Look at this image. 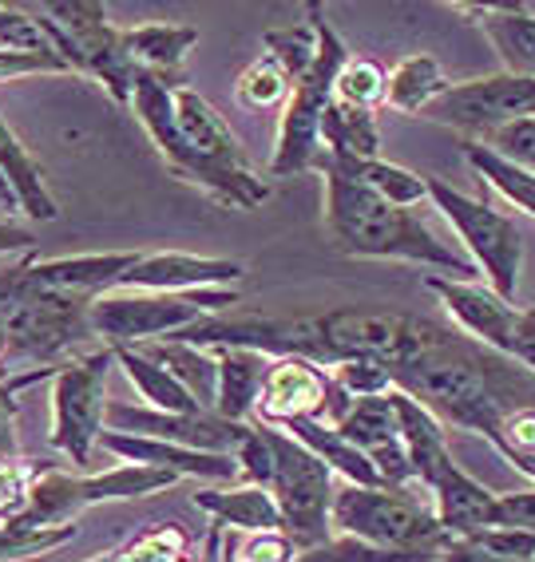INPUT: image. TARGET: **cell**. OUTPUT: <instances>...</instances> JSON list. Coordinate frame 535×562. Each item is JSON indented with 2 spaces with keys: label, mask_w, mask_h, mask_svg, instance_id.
<instances>
[{
  "label": "cell",
  "mask_w": 535,
  "mask_h": 562,
  "mask_svg": "<svg viewBox=\"0 0 535 562\" xmlns=\"http://www.w3.org/2000/svg\"><path fill=\"white\" fill-rule=\"evenodd\" d=\"M436 325L409 313L374 310H325L293 313V317H263V313H214L191 329L175 333L171 341L199 349H254L266 357H302L317 369H337L354 357H381L389 369L404 364L433 337Z\"/></svg>",
  "instance_id": "obj_1"
},
{
  "label": "cell",
  "mask_w": 535,
  "mask_h": 562,
  "mask_svg": "<svg viewBox=\"0 0 535 562\" xmlns=\"http://www.w3.org/2000/svg\"><path fill=\"white\" fill-rule=\"evenodd\" d=\"M484 345H468L465 337H453L436 325L433 337L393 369V384L441 416V424L465 428V432L495 440L504 416L520 401H512V389L504 381V369L488 361Z\"/></svg>",
  "instance_id": "obj_2"
},
{
  "label": "cell",
  "mask_w": 535,
  "mask_h": 562,
  "mask_svg": "<svg viewBox=\"0 0 535 562\" xmlns=\"http://www.w3.org/2000/svg\"><path fill=\"white\" fill-rule=\"evenodd\" d=\"M317 175L325 182V231H330L334 250L349 258L413 261V266L445 270V278L472 281V261L456 254L453 241L441 238L416 211L384 202L381 194H374L365 182L349 179L337 167H322Z\"/></svg>",
  "instance_id": "obj_3"
},
{
  "label": "cell",
  "mask_w": 535,
  "mask_h": 562,
  "mask_svg": "<svg viewBox=\"0 0 535 562\" xmlns=\"http://www.w3.org/2000/svg\"><path fill=\"white\" fill-rule=\"evenodd\" d=\"M305 16H310L313 32H317V56H313V68L305 71L302 80L293 83L290 100L282 108V120H278V143H274L270 167H266V179H293V175L317 171L325 159L322 151V120L330 103L337 95V76L349 64V48L337 36V29L330 24L322 4H305Z\"/></svg>",
  "instance_id": "obj_4"
},
{
  "label": "cell",
  "mask_w": 535,
  "mask_h": 562,
  "mask_svg": "<svg viewBox=\"0 0 535 562\" xmlns=\"http://www.w3.org/2000/svg\"><path fill=\"white\" fill-rule=\"evenodd\" d=\"M424 487H354L345 483L334 495L330 527L381 551L436 554L445 547V527L436 519L433 499H421Z\"/></svg>",
  "instance_id": "obj_5"
},
{
  "label": "cell",
  "mask_w": 535,
  "mask_h": 562,
  "mask_svg": "<svg viewBox=\"0 0 535 562\" xmlns=\"http://www.w3.org/2000/svg\"><path fill=\"white\" fill-rule=\"evenodd\" d=\"M36 16L76 76L100 80L115 103L132 108L140 68L123 44V29L108 21L103 4H96V0H52V4L36 9Z\"/></svg>",
  "instance_id": "obj_6"
},
{
  "label": "cell",
  "mask_w": 535,
  "mask_h": 562,
  "mask_svg": "<svg viewBox=\"0 0 535 562\" xmlns=\"http://www.w3.org/2000/svg\"><path fill=\"white\" fill-rule=\"evenodd\" d=\"M238 305V290H199V293H147L112 290L91 302V329L103 345H147L167 341L175 333L191 329L202 317L231 313Z\"/></svg>",
  "instance_id": "obj_7"
},
{
  "label": "cell",
  "mask_w": 535,
  "mask_h": 562,
  "mask_svg": "<svg viewBox=\"0 0 535 562\" xmlns=\"http://www.w3.org/2000/svg\"><path fill=\"white\" fill-rule=\"evenodd\" d=\"M428 199L460 238L465 258L484 273V285H492L500 297L515 302L520 273H524V234H520L512 214L495 211L484 199L456 191L453 182L441 179V175H428Z\"/></svg>",
  "instance_id": "obj_8"
},
{
  "label": "cell",
  "mask_w": 535,
  "mask_h": 562,
  "mask_svg": "<svg viewBox=\"0 0 535 562\" xmlns=\"http://www.w3.org/2000/svg\"><path fill=\"white\" fill-rule=\"evenodd\" d=\"M175 111H179L182 139L211 179V199L234 206V211H258L270 199V179L254 171L250 155L238 143V135L226 127L223 115L187 83L175 88Z\"/></svg>",
  "instance_id": "obj_9"
},
{
  "label": "cell",
  "mask_w": 535,
  "mask_h": 562,
  "mask_svg": "<svg viewBox=\"0 0 535 562\" xmlns=\"http://www.w3.org/2000/svg\"><path fill=\"white\" fill-rule=\"evenodd\" d=\"M115 349L100 345L68 364L56 369L52 376V428L48 443L56 452L68 456L76 468H88L100 436L108 432V376H112Z\"/></svg>",
  "instance_id": "obj_10"
},
{
  "label": "cell",
  "mask_w": 535,
  "mask_h": 562,
  "mask_svg": "<svg viewBox=\"0 0 535 562\" xmlns=\"http://www.w3.org/2000/svg\"><path fill=\"white\" fill-rule=\"evenodd\" d=\"M179 475L159 472V468H143V463H120L96 475H68L56 468H44L32 480L29 507L16 519V527H68L76 515L96 507V503L115 499H147L167 487H175Z\"/></svg>",
  "instance_id": "obj_11"
},
{
  "label": "cell",
  "mask_w": 535,
  "mask_h": 562,
  "mask_svg": "<svg viewBox=\"0 0 535 562\" xmlns=\"http://www.w3.org/2000/svg\"><path fill=\"white\" fill-rule=\"evenodd\" d=\"M266 436H270L274 448V480L270 495L278 503L286 522V535L298 542V551H310V547H322L334 527H330V512H334V472L325 468L310 448L293 440L282 428H270L266 424Z\"/></svg>",
  "instance_id": "obj_12"
},
{
  "label": "cell",
  "mask_w": 535,
  "mask_h": 562,
  "mask_svg": "<svg viewBox=\"0 0 535 562\" xmlns=\"http://www.w3.org/2000/svg\"><path fill=\"white\" fill-rule=\"evenodd\" d=\"M527 115H535V76H512V71L453 83L424 111V120L460 131L472 143H488L495 131L512 127Z\"/></svg>",
  "instance_id": "obj_13"
},
{
  "label": "cell",
  "mask_w": 535,
  "mask_h": 562,
  "mask_svg": "<svg viewBox=\"0 0 535 562\" xmlns=\"http://www.w3.org/2000/svg\"><path fill=\"white\" fill-rule=\"evenodd\" d=\"M349 404L354 396L330 376V369H317L302 357H278L266 376L254 424H270V428H286L293 420L337 424L349 412Z\"/></svg>",
  "instance_id": "obj_14"
},
{
  "label": "cell",
  "mask_w": 535,
  "mask_h": 562,
  "mask_svg": "<svg viewBox=\"0 0 535 562\" xmlns=\"http://www.w3.org/2000/svg\"><path fill=\"white\" fill-rule=\"evenodd\" d=\"M250 424H231L219 412H159L152 404H108V432L147 436V440H167L194 448V452L234 456Z\"/></svg>",
  "instance_id": "obj_15"
},
{
  "label": "cell",
  "mask_w": 535,
  "mask_h": 562,
  "mask_svg": "<svg viewBox=\"0 0 535 562\" xmlns=\"http://www.w3.org/2000/svg\"><path fill=\"white\" fill-rule=\"evenodd\" d=\"M424 285L436 293V302L445 305V313L468 341L484 345V349L500 352V357H512L515 329H520V317H524V310H515V302L500 297L484 281L424 278Z\"/></svg>",
  "instance_id": "obj_16"
},
{
  "label": "cell",
  "mask_w": 535,
  "mask_h": 562,
  "mask_svg": "<svg viewBox=\"0 0 535 562\" xmlns=\"http://www.w3.org/2000/svg\"><path fill=\"white\" fill-rule=\"evenodd\" d=\"M246 266L238 258H207V254L155 250L140 254L132 270L123 273L120 290L147 293H199V290H234Z\"/></svg>",
  "instance_id": "obj_17"
},
{
  "label": "cell",
  "mask_w": 535,
  "mask_h": 562,
  "mask_svg": "<svg viewBox=\"0 0 535 562\" xmlns=\"http://www.w3.org/2000/svg\"><path fill=\"white\" fill-rule=\"evenodd\" d=\"M100 448L112 452L123 463H143V468H159V472L171 475H191L202 483H231L238 480V460L234 456L219 452H194V448H182V443L167 440H147V436H127V432H103Z\"/></svg>",
  "instance_id": "obj_18"
},
{
  "label": "cell",
  "mask_w": 535,
  "mask_h": 562,
  "mask_svg": "<svg viewBox=\"0 0 535 562\" xmlns=\"http://www.w3.org/2000/svg\"><path fill=\"white\" fill-rule=\"evenodd\" d=\"M424 495L433 499V512L445 527L448 539H468V535L495 527V507H500V492L484 487V483L468 475L460 463H445L441 472L428 480Z\"/></svg>",
  "instance_id": "obj_19"
},
{
  "label": "cell",
  "mask_w": 535,
  "mask_h": 562,
  "mask_svg": "<svg viewBox=\"0 0 535 562\" xmlns=\"http://www.w3.org/2000/svg\"><path fill=\"white\" fill-rule=\"evenodd\" d=\"M211 352L219 357V404H214V412L231 424H254L258 420V401H263L274 357L254 349H211Z\"/></svg>",
  "instance_id": "obj_20"
},
{
  "label": "cell",
  "mask_w": 535,
  "mask_h": 562,
  "mask_svg": "<svg viewBox=\"0 0 535 562\" xmlns=\"http://www.w3.org/2000/svg\"><path fill=\"white\" fill-rule=\"evenodd\" d=\"M123 44H127L140 71L159 76L171 88H182V64H187V52L199 44V29L171 21L135 24V29H123Z\"/></svg>",
  "instance_id": "obj_21"
},
{
  "label": "cell",
  "mask_w": 535,
  "mask_h": 562,
  "mask_svg": "<svg viewBox=\"0 0 535 562\" xmlns=\"http://www.w3.org/2000/svg\"><path fill=\"white\" fill-rule=\"evenodd\" d=\"M460 12L476 16V24L484 29L488 44L495 48L504 71L512 76H535V12L524 4H484V9H468L460 4Z\"/></svg>",
  "instance_id": "obj_22"
},
{
  "label": "cell",
  "mask_w": 535,
  "mask_h": 562,
  "mask_svg": "<svg viewBox=\"0 0 535 562\" xmlns=\"http://www.w3.org/2000/svg\"><path fill=\"white\" fill-rule=\"evenodd\" d=\"M0 175L16 194V211L29 214L32 222H56L60 218V202L52 199L48 182H44V167L32 159V151L21 143V135L9 127V120L0 115Z\"/></svg>",
  "instance_id": "obj_23"
},
{
  "label": "cell",
  "mask_w": 535,
  "mask_h": 562,
  "mask_svg": "<svg viewBox=\"0 0 535 562\" xmlns=\"http://www.w3.org/2000/svg\"><path fill=\"white\" fill-rule=\"evenodd\" d=\"M389 401L397 408V420H401V440L409 448V460H413V472H416V483L428 487L445 463H453V452H448V432L441 416L424 408L416 396H409L404 389H393L389 392Z\"/></svg>",
  "instance_id": "obj_24"
},
{
  "label": "cell",
  "mask_w": 535,
  "mask_h": 562,
  "mask_svg": "<svg viewBox=\"0 0 535 562\" xmlns=\"http://www.w3.org/2000/svg\"><path fill=\"white\" fill-rule=\"evenodd\" d=\"M202 512L219 519L223 527L246 535H263V531H286L282 512L266 487H254V483H238V487H202L194 495Z\"/></svg>",
  "instance_id": "obj_25"
},
{
  "label": "cell",
  "mask_w": 535,
  "mask_h": 562,
  "mask_svg": "<svg viewBox=\"0 0 535 562\" xmlns=\"http://www.w3.org/2000/svg\"><path fill=\"white\" fill-rule=\"evenodd\" d=\"M282 432H290L302 448H310V452L317 456V460H322L334 475H342L345 483H354V487H384L381 475H377V468L369 463V456L345 440L334 424L293 420V424H286Z\"/></svg>",
  "instance_id": "obj_26"
},
{
  "label": "cell",
  "mask_w": 535,
  "mask_h": 562,
  "mask_svg": "<svg viewBox=\"0 0 535 562\" xmlns=\"http://www.w3.org/2000/svg\"><path fill=\"white\" fill-rule=\"evenodd\" d=\"M140 352H147L155 364L171 372L175 381L182 389L191 392L194 401H199L202 412H214L219 404V357L211 349H199V345H187V341H147V345H135Z\"/></svg>",
  "instance_id": "obj_27"
},
{
  "label": "cell",
  "mask_w": 535,
  "mask_h": 562,
  "mask_svg": "<svg viewBox=\"0 0 535 562\" xmlns=\"http://www.w3.org/2000/svg\"><path fill=\"white\" fill-rule=\"evenodd\" d=\"M322 151H325V159H334V162L381 159L377 115L334 95V103H330V111H325V120H322Z\"/></svg>",
  "instance_id": "obj_28"
},
{
  "label": "cell",
  "mask_w": 535,
  "mask_h": 562,
  "mask_svg": "<svg viewBox=\"0 0 535 562\" xmlns=\"http://www.w3.org/2000/svg\"><path fill=\"white\" fill-rule=\"evenodd\" d=\"M448 88H453V80H448V71L441 68V60L428 56V52H413V56H404V60L393 64V71H389L384 103L393 111H401V115H424Z\"/></svg>",
  "instance_id": "obj_29"
},
{
  "label": "cell",
  "mask_w": 535,
  "mask_h": 562,
  "mask_svg": "<svg viewBox=\"0 0 535 562\" xmlns=\"http://www.w3.org/2000/svg\"><path fill=\"white\" fill-rule=\"evenodd\" d=\"M322 167H337L345 171L349 179L365 182L374 194H381L384 202H393V206H404V211H413L428 199V175H416L401 162H389V159H357V162H334V159H322ZM317 167V171H322Z\"/></svg>",
  "instance_id": "obj_30"
},
{
  "label": "cell",
  "mask_w": 535,
  "mask_h": 562,
  "mask_svg": "<svg viewBox=\"0 0 535 562\" xmlns=\"http://www.w3.org/2000/svg\"><path fill=\"white\" fill-rule=\"evenodd\" d=\"M460 151H465L468 167H472L508 206H515V211H524L527 218H535V171H527V167H520V162L504 159L500 151H492V147L472 143V139L460 143Z\"/></svg>",
  "instance_id": "obj_31"
},
{
  "label": "cell",
  "mask_w": 535,
  "mask_h": 562,
  "mask_svg": "<svg viewBox=\"0 0 535 562\" xmlns=\"http://www.w3.org/2000/svg\"><path fill=\"white\" fill-rule=\"evenodd\" d=\"M115 364H120V369L127 372V381L140 389L143 404H152V408H159V412H202L191 392L182 389L163 364H155L147 352L132 349V345H120V349H115Z\"/></svg>",
  "instance_id": "obj_32"
},
{
  "label": "cell",
  "mask_w": 535,
  "mask_h": 562,
  "mask_svg": "<svg viewBox=\"0 0 535 562\" xmlns=\"http://www.w3.org/2000/svg\"><path fill=\"white\" fill-rule=\"evenodd\" d=\"M290 91H293L290 71L263 52V56L238 76V83H234V100L250 111H270V108H286Z\"/></svg>",
  "instance_id": "obj_33"
},
{
  "label": "cell",
  "mask_w": 535,
  "mask_h": 562,
  "mask_svg": "<svg viewBox=\"0 0 535 562\" xmlns=\"http://www.w3.org/2000/svg\"><path fill=\"white\" fill-rule=\"evenodd\" d=\"M263 52L270 60H278L286 71H290V80L298 83L305 71L313 68V56H317V32H313L310 21L302 24H286V29H270L263 36Z\"/></svg>",
  "instance_id": "obj_34"
},
{
  "label": "cell",
  "mask_w": 535,
  "mask_h": 562,
  "mask_svg": "<svg viewBox=\"0 0 535 562\" xmlns=\"http://www.w3.org/2000/svg\"><path fill=\"white\" fill-rule=\"evenodd\" d=\"M384 88H389V71L374 60H357L349 56V64L337 76V100L354 103V108L377 111L384 103Z\"/></svg>",
  "instance_id": "obj_35"
},
{
  "label": "cell",
  "mask_w": 535,
  "mask_h": 562,
  "mask_svg": "<svg viewBox=\"0 0 535 562\" xmlns=\"http://www.w3.org/2000/svg\"><path fill=\"white\" fill-rule=\"evenodd\" d=\"M0 48L36 52V56H60L56 44H52L48 29L41 24V16H36V12H24V9H12V4H0Z\"/></svg>",
  "instance_id": "obj_36"
},
{
  "label": "cell",
  "mask_w": 535,
  "mask_h": 562,
  "mask_svg": "<svg viewBox=\"0 0 535 562\" xmlns=\"http://www.w3.org/2000/svg\"><path fill=\"white\" fill-rule=\"evenodd\" d=\"M428 559V554H409V551H381V547H369L361 539H349V535H330L322 547H310L293 562H416Z\"/></svg>",
  "instance_id": "obj_37"
},
{
  "label": "cell",
  "mask_w": 535,
  "mask_h": 562,
  "mask_svg": "<svg viewBox=\"0 0 535 562\" xmlns=\"http://www.w3.org/2000/svg\"><path fill=\"white\" fill-rule=\"evenodd\" d=\"M330 376H334L354 401H365V396H389V392L397 389L393 369H389L381 357H354V361L330 369Z\"/></svg>",
  "instance_id": "obj_38"
},
{
  "label": "cell",
  "mask_w": 535,
  "mask_h": 562,
  "mask_svg": "<svg viewBox=\"0 0 535 562\" xmlns=\"http://www.w3.org/2000/svg\"><path fill=\"white\" fill-rule=\"evenodd\" d=\"M56 372H24V376H0V460H16V392L36 381H48Z\"/></svg>",
  "instance_id": "obj_39"
},
{
  "label": "cell",
  "mask_w": 535,
  "mask_h": 562,
  "mask_svg": "<svg viewBox=\"0 0 535 562\" xmlns=\"http://www.w3.org/2000/svg\"><path fill=\"white\" fill-rule=\"evenodd\" d=\"M32 480H36V472L24 468V460H0V527L24 515Z\"/></svg>",
  "instance_id": "obj_40"
},
{
  "label": "cell",
  "mask_w": 535,
  "mask_h": 562,
  "mask_svg": "<svg viewBox=\"0 0 535 562\" xmlns=\"http://www.w3.org/2000/svg\"><path fill=\"white\" fill-rule=\"evenodd\" d=\"M465 542L495 559H535V531H520V527H484Z\"/></svg>",
  "instance_id": "obj_41"
},
{
  "label": "cell",
  "mask_w": 535,
  "mask_h": 562,
  "mask_svg": "<svg viewBox=\"0 0 535 562\" xmlns=\"http://www.w3.org/2000/svg\"><path fill=\"white\" fill-rule=\"evenodd\" d=\"M182 551H187V535L175 522H167L135 539L127 547V562H182Z\"/></svg>",
  "instance_id": "obj_42"
},
{
  "label": "cell",
  "mask_w": 535,
  "mask_h": 562,
  "mask_svg": "<svg viewBox=\"0 0 535 562\" xmlns=\"http://www.w3.org/2000/svg\"><path fill=\"white\" fill-rule=\"evenodd\" d=\"M484 147H492V151H500L504 159L535 171V115H527V120L512 123V127H504V131H495Z\"/></svg>",
  "instance_id": "obj_43"
},
{
  "label": "cell",
  "mask_w": 535,
  "mask_h": 562,
  "mask_svg": "<svg viewBox=\"0 0 535 562\" xmlns=\"http://www.w3.org/2000/svg\"><path fill=\"white\" fill-rule=\"evenodd\" d=\"M16 76H71V68L60 56H36V52L0 48V80H16Z\"/></svg>",
  "instance_id": "obj_44"
},
{
  "label": "cell",
  "mask_w": 535,
  "mask_h": 562,
  "mask_svg": "<svg viewBox=\"0 0 535 562\" xmlns=\"http://www.w3.org/2000/svg\"><path fill=\"white\" fill-rule=\"evenodd\" d=\"M298 542L286 531H263L250 535V542L243 547V562H293L298 559Z\"/></svg>",
  "instance_id": "obj_45"
},
{
  "label": "cell",
  "mask_w": 535,
  "mask_h": 562,
  "mask_svg": "<svg viewBox=\"0 0 535 562\" xmlns=\"http://www.w3.org/2000/svg\"><path fill=\"white\" fill-rule=\"evenodd\" d=\"M495 527H520V531H535V487H527V492L500 495V507H495Z\"/></svg>",
  "instance_id": "obj_46"
},
{
  "label": "cell",
  "mask_w": 535,
  "mask_h": 562,
  "mask_svg": "<svg viewBox=\"0 0 535 562\" xmlns=\"http://www.w3.org/2000/svg\"><path fill=\"white\" fill-rule=\"evenodd\" d=\"M36 250V234L24 231L21 222L0 218V258H32Z\"/></svg>",
  "instance_id": "obj_47"
},
{
  "label": "cell",
  "mask_w": 535,
  "mask_h": 562,
  "mask_svg": "<svg viewBox=\"0 0 535 562\" xmlns=\"http://www.w3.org/2000/svg\"><path fill=\"white\" fill-rule=\"evenodd\" d=\"M512 361L524 364L535 376V310H524L520 317V329H515V345H512Z\"/></svg>",
  "instance_id": "obj_48"
},
{
  "label": "cell",
  "mask_w": 535,
  "mask_h": 562,
  "mask_svg": "<svg viewBox=\"0 0 535 562\" xmlns=\"http://www.w3.org/2000/svg\"><path fill=\"white\" fill-rule=\"evenodd\" d=\"M436 562H535V559H495V554L476 551L465 539H445V547L436 551Z\"/></svg>",
  "instance_id": "obj_49"
},
{
  "label": "cell",
  "mask_w": 535,
  "mask_h": 562,
  "mask_svg": "<svg viewBox=\"0 0 535 562\" xmlns=\"http://www.w3.org/2000/svg\"><path fill=\"white\" fill-rule=\"evenodd\" d=\"M0 364H9V333L0 325Z\"/></svg>",
  "instance_id": "obj_50"
},
{
  "label": "cell",
  "mask_w": 535,
  "mask_h": 562,
  "mask_svg": "<svg viewBox=\"0 0 535 562\" xmlns=\"http://www.w3.org/2000/svg\"><path fill=\"white\" fill-rule=\"evenodd\" d=\"M91 562H127V551H112V554H100V559Z\"/></svg>",
  "instance_id": "obj_51"
},
{
  "label": "cell",
  "mask_w": 535,
  "mask_h": 562,
  "mask_svg": "<svg viewBox=\"0 0 535 562\" xmlns=\"http://www.w3.org/2000/svg\"><path fill=\"white\" fill-rule=\"evenodd\" d=\"M0 211H4V206H0Z\"/></svg>",
  "instance_id": "obj_52"
},
{
  "label": "cell",
  "mask_w": 535,
  "mask_h": 562,
  "mask_svg": "<svg viewBox=\"0 0 535 562\" xmlns=\"http://www.w3.org/2000/svg\"><path fill=\"white\" fill-rule=\"evenodd\" d=\"M182 562H187V559H182Z\"/></svg>",
  "instance_id": "obj_53"
}]
</instances>
